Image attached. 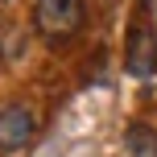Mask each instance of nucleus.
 <instances>
[{
	"label": "nucleus",
	"mask_w": 157,
	"mask_h": 157,
	"mask_svg": "<svg viewBox=\"0 0 157 157\" xmlns=\"http://www.w3.org/2000/svg\"><path fill=\"white\" fill-rule=\"evenodd\" d=\"M83 17H87L83 0H37V8H33V25L54 41L75 37L83 29Z\"/></svg>",
	"instance_id": "f03ea898"
},
{
	"label": "nucleus",
	"mask_w": 157,
	"mask_h": 157,
	"mask_svg": "<svg viewBox=\"0 0 157 157\" xmlns=\"http://www.w3.org/2000/svg\"><path fill=\"white\" fill-rule=\"evenodd\" d=\"M37 132V120L25 103H8L0 108V153H21Z\"/></svg>",
	"instance_id": "7ed1b4c3"
},
{
	"label": "nucleus",
	"mask_w": 157,
	"mask_h": 157,
	"mask_svg": "<svg viewBox=\"0 0 157 157\" xmlns=\"http://www.w3.org/2000/svg\"><path fill=\"white\" fill-rule=\"evenodd\" d=\"M124 141H128V149H132L136 157H157V136H153V128H145V124H132Z\"/></svg>",
	"instance_id": "20e7f679"
},
{
	"label": "nucleus",
	"mask_w": 157,
	"mask_h": 157,
	"mask_svg": "<svg viewBox=\"0 0 157 157\" xmlns=\"http://www.w3.org/2000/svg\"><path fill=\"white\" fill-rule=\"evenodd\" d=\"M124 66L132 78H153L157 75V29L149 21V13H136L128 25V41H124Z\"/></svg>",
	"instance_id": "f257e3e1"
}]
</instances>
